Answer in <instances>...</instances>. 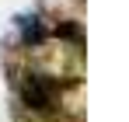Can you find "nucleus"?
<instances>
[{
	"instance_id": "1",
	"label": "nucleus",
	"mask_w": 129,
	"mask_h": 122,
	"mask_svg": "<svg viewBox=\"0 0 129 122\" xmlns=\"http://www.w3.org/2000/svg\"><path fill=\"white\" fill-rule=\"evenodd\" d=\"M24 101L31 105V108H52L56 101V87L42 77H31V80L24 84Z\"/></svg>"
}]
</instances>
